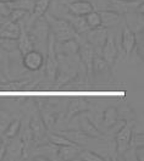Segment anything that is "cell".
Returning <instances> with one entry per match:
<instances>
[{
    "label": "cell",
    "instance_id": "cell-1",
    "mask_svg": "<svg viewBox=\"0 0 144 161\" xmlns=\"http://www.w3.org/2000/svg\"><path fill=\"white\" fill-rule=\"evenodd\" d=\"M47 22L49 26L50 33L54 36V38L56 42H64V40L72 39L76 37V31L73 30L70 22L67 20H62V19H58L54 17L52 15L47 16Z\"/></svg>",
    "mask_w": 144,
    "mask_h": 161
},
{
    "label": "cell",
    "instance_id": "cell-2",
    "mask_svg": "<svg viewBox=\"0 0 144 161\" xmlns=\"http://www.w3.org/2000/svg\"><path fill=\"white\" fill-rule=\"evenodd\" d=\"M109 10L119 15H127L136 11L143 14V3L139 0H109Z\"/></svg>",
    "mask_w": 144,
    "mask_h": 161
},
{
    "label": "cell",
    "instance_id": "cell-3",
    "mask_svg": "<svg viewBox=\"0 0 144 161\" xmlns=\"http://www.w3.org/2000/svg\"><path fill=\"white\" fill-rule=\"evenodd\" d=\"M132 127L128 123H124L121 128L116 133V151L124 154L131 148V138H132Z\"/></svg>",
    "mask_w": 144,
    "mask_h": 161
},
{
    "label": "cell",
    "instance_id": "cell-4",
    "mask_svg": "<svg viewBox=\"0 0 144 161\" xmlns=\"http://www.w3.org/2000/svg\"><path fill=\"white\" fill-rule=\"evenodd\" d=\"M21 61H22L23 67L27 69L28 71H39L44 66L45 59L42 55L41 51L33 49V50L23 54L21 58Z\"/></svg>",
    "mask_w": 144,
    "mask_h": 161
},
{
    "label": "cell",
    "instance_id": "cell-5",
    "mask_svg": "<svg viewBox=\"0 0 144 161\" xmlns=\"http://www.w3.org/2000/svg\"><path fill=\"white\" fill-rule=\"evenodd\" d=\"M108 28H105L103 26L93 28V30H88V34H87V39L88 43L93 47L94 50H102L104 43L108 38Z\"/></svg>",
    "mask_w": 144,
    "mask_h": 161
},
{
    "label": "cell",
    "instance_id": "cell-6",
    "mask_svg": "<svg viewBox=\"0 0 144 161\" xmlns=\"http://www.w3.org/2000/svg\"><path fill=\"white\" fill-rule=\"evenodd\" d=\"M30 128H31V132L33 134L34 142L41 143L42 139H47V133H48L47 130H48V127L45 126L44 121H43V119L39 115H36V116L32 117L31 122H30Z\"/></svg>",
    "mask_w": 144,
    "mask_h": 161
},
{
    "label": "cell",
    "instance_id": "cell-7",
    "mask_svg": "<svg viewBox=\"0 0 144 161\" xmlns=\"http://www.w3.org/2000/svg\"><path fill=\"white\" fill-rule=\"evenodd\" d=\"M80 43L75 38L72 39L64 40V42H58L55 44V53L56 54H62L65 56H72L77 55L80 50Z\"/></svg>",
    "mask_w": 144,
    "mask_h": 161
},
{
    "label": "cell",
    "instance_id": "cell-8",
    "mask_svg": "<svg viewBox=\"0 0 144 161\" xmlns=\"http://www.w3.org/2000/svg\"><path fill=\"white\" fill-rule=\"evenodd\" d=\"M23 149H25L23 141L16 136L15 138H11L10 143L5 148L4 158H6V159H19L21 156H23Z\"/></svg>",
    "mask_w": 144,
    "mask_h": 161
},
{
    "label": "cell",
    "instance_id": "cell-9",
    "mask_svg": "<svg viewBox=\"0 0 144 161\" xmlns=\"http://www.w3.org/2000/svg\"><path fill=\"white\" fill-rule=\"evenodd\" d=\"M102 55H103V59L105 60V62L109 65V66H111L115 60H116V58H117V47H116V43H115V40H114L113 37H109L108 36V38L105 40V43H104L103 48H102Z\"/></svg>",
    "mask_w": 144,
    "mask_h": 161
},
{
    "label": "cell",
    "instance_id": "cell-10",
    "mask_svg": "<svg viewBox=\"0 0 144 161\" xmlns=\"http://www.w3.org/2000/svg\"><path fill=\"white\" fill-rule=\"evenodd\" d=\"M22 27L19 22H12L6 21L1 27H0V38H8V39H17L20 36Z\"/></svg>",
    "mask_w": 144,
    "mask_h": 161
},
{
    "label": "cell",
    "instance_id": "cell-11",
    "mask_svg": "<svg viewBox=\"0 0 144 161\" xmlns=\"http://www.w3.org/2000/svg\"><path fill=\"white\" fill-rule=\"evenodd\" d=\"M93 10H94V6L88 0H76L69 4V11L71 15H75V16H86Z\"/></svg>",
    "mask_w": 144,
    "mask_h": 161
},
{
    "label": "cell",
    "instance_id": "cell-12",
    "mask_svg": "<svg viewBox=\"0 0 144 161\" xmlns=\"http://www.w3.org/2000/svg\"><path fill=\"white\" fill-rule=\"evenodd\" d=\"M80 128L81 132L92 138H102V133L87 115H80Z\"/></svg>",
    "mask_w": 144,
    "mask_h": 161
},
{
    "label": "cell",
    "instance_id": "cell-13",
    "mask_svg": "<svg viewBox=\"0 0 144 161\" xmlns=\"http://www.w3.org/2000/svg\"><path fill=\"white\" fill-rule=\"evenodd\" d=\"M95 50L93 49V47L89 43H84L82 45H80V50L78 54L81 56V61L84 64L86 69L88 71V73L92 72V65H93V59L95 56Z\"/></svg>",
    "mask_w": 144,
    "mask_h": 161
},
{
    "label": "cell",
    "instance_id": "cell-14",
    "mask_svg": "<svg viewBox=\"0 0 144 161\" xmlns=\"http://www.w3.org/2000/svg\"><path fill=\"white\" fill-rule=\"evenodd\" d=\"M121 47L124 51L128 55L131 54L133 49L136 48V33L133 31H131L127 26L122 31V36H121Z\"/></svg>",
    "mask_w": 144,
    "mask_h": 161
},
{
    "label": "cell",
    "instance_id": "cell-15",
    "mask_svg": "<svg viewBox=\"0 0 144 161\" xmlns=\"http://www.w3.org/2000/svg\"><path fill=\"white\" fill-rule=\"evenodd\" d=\"M17 43H19V53L21 55H23V54H26V53L34 49V43L32 40L30 33L27 31H25L23 28H22L20 36L17 38Z\"/></svg>",
    "mask_w": 144,
    "mask_h": 161
},
{
    "label": "cell",
    "instance_id": "cell-16",
    "mask_svg": "<svg viewBox=\"0 0 144 161\" xmlns=\"http://www.w3.org/2000/svg\"><path fill=\"white\" fill-rule=\"evenodd\" d=\"M81 151V148L77 144H72V145H62L59 147L58 149V158H60L62 160H71L76 159L78 156Z\"/></svg>",
    "mask_w": 144,
    "mask_h": 161
},
{
    "label": "cell",
    "instance_id": "cell-17",
    "mask_svg": "<svg viewBox=\"0 0 144 161\" xmlns=\"http://www.w3.org/2000/svg\"><path fill=\"white\" fill-rule=\"evenodd\" d=\"M99 14H100V19H102V26L105 28L117 26L121 22V15L111 10H104Z\"/></svg>",
    "mask_w": 144,
    "mask_h": 161
},
{
    "label": "cell",
    "instance_id": "cell-18",
    "mask_svg": "<svg viewBox=\"0 0 144 161\" xmlns=\"http://www.w3.org/2000/svg\"><path fill=\"white\" fill-rule=\"evenodd\" d=\"M127 27L134 33L143 31V14L130 12L127 14Z\"/></svg>",
    "mask_w": 144,
    "mask_h": 161
},
{
    "label": "cell",
    "instance_id": "cell-19",
    "mask_svg": "<svg viewBox=\"0 0 144 161\" xmlns=\"http://www.w3.org/2000/svg\"><path fill=\"white\" fill-rule=\"evenodd\" d=\"M50 3H52V0H34L33 11L31 12L32 19L36 21L43 17L45 15V12L48 11V9H49Z\"/></svg>",
    "mask_w": 144,
    "mask_h": 161
},
{
    "label": "cell",
    "instance_id": "cell-20",
    "mask_svg": "<svg viewBox=\"0 0 144 161\" xmlns=\"http://www.w3.org/2000/svg\"><path fill=\"white\" fill-rule=\"evenodd\" d=\"M67 21L70 22L73 30L76 31V33H83V32H87L89 30L86 20H84V16H75V15H67Z\"/></svg>",
    "mask_w": 144,
    "mask_h": 161
},
{
    "label": "cell",
    "instance_id": "cell-21",
    "mask_svg": "<svg viewBox=\"0 0 144 161\" xmlns=\"http://www.w3.org/2000/svg\"><path fill=\"white\" fill-rule=\"evenodd\" d=\"M64 134L66 138H69L72 143L77 144V145H81V144H87L89 139H92V137L84 134L83 132L81 131H71V132H65V133H61Z\"/></svg>",
    "mask_w": 144,
    "mask_h": 161
},
{
    "label": "cell",
    "instance_id": "cell-22",
    "mask_svg": "<svg viewBox=\"0 0 144 161\" xmlns=\"http://www.w3.org/2000/svg\"><path fill=\"white\" fill-rule=\"evenodd\" d=\"M119 121V112L116 110V108L110 106L103 114V123L106 127H114Z\"/></svg>",
    "mask_w": 144,
    "mask_h": 161
},
{
    "label": "cell",
    "instance_id": "cell-23",
    "mask_svg": "<svg viewBox=\"0 0 144 161\" xmlns=\"http://www.w3.org/2000/svg\"><path fill=\"white\" fill-rule=\"evenodd\" d=\"M21 127H22V123L20 120H12L8 125V127L4 130L3 134L6 139H11V138H15L16 136H19L21 132Z\"/></svg>",
    "mask_w": 144,
    "mask_h": 161
},
{
    "label": "cell",
    "instance_id": "cell-24",
    "mask_svg": "<svg viewBox=\"0 0 144 161\" xmlns=\"http://www.w3.org/2000/svg\"><path fill=\"white\" fill-rule=\"evenodd\" d=\"M47 139L49 143H52L56 147H62V145H72L75 143H72L69 138H66L64 134H58V133H47Z\"/></svg>",
    "mask_w": 144,
    "mask_h": 161
},
{
    "label": "cell",
    "instance_id": "cell-25",
    "mask_svg": "<svg viewBox=\"0 0 144 161\" xmlns=\"http://www.w3.org/2000/svg\"><path fill=\"white\" fill-rule=\"evenodd\" d=\"M84 20H86V23H87V26H88L89 30H93V28H97V27H100L102 26L100 14L94 10L91 11L89 14H87L84 16Z\"/></svg>",
    "mask_w": 144,
    "mask_h": 161
},
{
    "label": "cell",
    "instance_id": "cell-26",
    "mask_svg": "<svg viewBox=\"0 0 144 161\" xmlns=\"http://www.w3.org/2000/svg\"><path fill=\"white\" fill-rule=\"evenodd\" d=\"M10 4L12 9H20L31 14L34 6V0H14V1H10Z\"/></svg>",
    "mask_w": 144,
    "mask_h": 161
},
{
    "label": "cell",
    "instance_id": "cell-27",
    "mask_svg": "<svg viewBox=\"0 0 144 161\" xmlns=\"http://www.w3.org/2000/svg\"><path fill=\"white\" fill-rule=\"evenodd\" d=\"M0 49L8 53H14V50H19V43L17 39H8V38H0Z\"/></svg>",
    "mask_w": 144,
    "mask_h": 161
},
{
    "label": "cell",
    "instance_id": "cell-28",
    "mask_svg": "<svg viewBox=\"0 0 144 161\" xmlns=\"http://www.w3.org/2000/svg\"><path fill=\"white\" fill-rule=\"evenodd\" d=\"M77 158L86 161H103V156H100V155H98V154H95V153H93L91 150L80 151Z\"/></svg>",
    "mask_w": 144,
    "mask_h": 161
},
{
    "label": "cell",
    "instance_id": "cell-29",
    "mask_svg": "<svg viewBox=\"0 0 144 161\" xmlns=\"http://www.w3.org/2000/svg\"><path fill=\"white\" fill-rule=\"evenodd\" d=\"M12 120H14V117H12V115H11L10 112L0 110V133L4 132V130L8 127V125Z\"/></svg>",
    "mask_w": 144,
    "mask_h": 161
},
{
    "label": "cell",
    "instance_id": "cell-30",
    "mask_svg": "<svg viewBox=\"0 0 144 161\" xmlns=\"http://www.w3.org/2000/svg\"><path fill=\"white\" fill-rule=\"evenodd\" d=\"M27 15H30V14L26 12V11L20 10V9H12L11 14L8 16V20L12 21V22H20V21L23 20Z\"/></svg>",
    "mask_w": 144,
    "mask_h": 161
},
{
    "label": "cell",
    "instance_id": "cell-31",
    "mask_svg": "<svg viewBox=\"0 0 144 161\" xmlns=\"http://www.w3.org/2000/svg\"><path fill=\"white\" fill-rule=\"evenodd\" d=\"M144 145V134L142 132L133 134L132 133V138H131V147H142Z\"/></svg>",
    "mask_w": 144,
    "mask_h": 161
},
{
    "label": "cell",
    "instance_id": "cell-32",
    "mask_svg": "<svg viewBox=\"0 0 144 161\" xmlns=\"http://www.w3.org/2000/svg\"><path fill=\"white\" fill-rule=\"evenodd\" d=\"M12 11L11 8L10 1H4V0H0V15L4 16V17H8Z\"/></svg>",
    "mask_w": 144,
    "mask_h": 161
},
{
    "label": "cell",
    "instance_id": "cell-33",
    "mask_svg": "<svg viewBox=\"0 0 144 161\" xmlns=\"http://www.w3.org/2000/svg\"><path fill=\"white\" fill-rule=\"evenodd\" d=\"M136 160L137 161H143L144 160V147H137L136 148Z\"/></svg>",
    "mask_w": 144,
    "mask_h": 161
},
{
    "label": "cell",
    "instance_id": "cell-34",
    "mask_svg": "<svg viewBox=\"0 0 144 161\" xmlns=\"http://www.w3.org/2000/svg\"><path fill=\"white\" fill-rule=\"evenodd\" d=\"M6 21H8V17H4V16H1V15H0V27H1Z\"/></svg>",
    "mask_w": 144,
    "mask_h": 161
},
{
    "label": "cell",
    "instance_id": "cell-35",
    "mask_svg": "<svg viewBox=\"0 0 144 161\" xmlns=\"http://www.w3.org/2000/svg\"><path fill=\"white\" fill-rule=\"evenodd\" d=\"M6 80V78H5V76H4V73H3V71L0 70V83H4Z\"/></svg>",
    "mask_w": 144,
    "mask_h": 161
},
{
    "label": "cell",
    "instance_id": "cell-36",
    "mask_svg": "<svg viewBox=\"0 0 144 161\" xmlns=\"http://www.w3.org/2000/svg\"><path fill=\"white\" fill-rule=\"evenodd\" d=\"M4 147V138L0 136V148H3Z\"/></svg>",
    "mask_w": 144,
    "mask_h": 161
}]
</instances>
